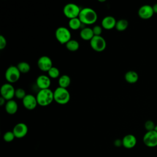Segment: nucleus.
<instances>
[{
	"instance_id": "obj_4",
	"label": "nucleus",
	"mask_w": 157,
	"mask_h": 157,
	"mask_svg": "<svg viewBox=\"0 0 157 157\" xmlns=\"http://www.w3.org/2000/svg\"><path fill=\"white\" fill-rule=\"evenodd\" d=\"M55 37L61 44H66L71 40V34L69 29L66 27L60 26L55 31Z\"/></svg>"
},
{
	"instance_id": "obj_34",
	"label": "nucleus",
	"mask_w": 157,
	"mask_h": 157,
	"mask_svg": "<svg viewBox=\"0 0 157 157\" xmlns=\"http://www.w3.org/2000/svg\"><path fill=\"white\" fill-rule=\"evenodd\" d=\"M155 130L157 132V124H156V126H155Z\"/></svg>"
},
{
	"instance_id": "obj_27",
	"label": "nucleus",
	"mask_w": 157,
	"mask_h": 157,
	"mask_svg": "<svg viewBox=\"0 0 157 157\" xmlns=\"http://www.w3.org/2000/svg\"><path fill=\"white\" fill-rule=\"evenodd\" d=\"M15 136L13 131H7L3 136V139L6 142H10L14 140Z\"/></svg>"
},
{
	"instance_id": "obj_28",
	"label": "nucleus",
	"mask_w": 157,
	"mask_h": 157,
	"mask_svg": "<svg viewBox=\"0 0 157 157\" xmlns=\"http://www.w3.org/2000/svg\"><path fill=\"white\" fill-rule=\"evenodd\" d=\"M155 126H156V124L151 120H147L145 121L144 124V127L147 131H151L155 130Z\"/></svg>"
},
{
	"instance_id": "obj_21",
	"label": "nucleus",
	"mask_w": 157,
	"mask_h": 157,
	"mask_svg": "<svg viewBox=\"0 0 157 157\" xmlns=\"http://www.w3.org/2000/svg\"><path fill=\"white\" fill-rule=\"evenodd\" d=\"M68 25H69V27L71 29L77 30V29H79L81 28L82 25L83 24L81 22V21L78 18V17H77V18L70 19L69 20Z\"/></svg>"
},
{
	"instance_id": "obj_2",
	"label": "nucleus",
	"mask_w": 157,
	"mask_h": 157,
	"mask_svg": "<svg viewBox=\"0 0 157 157\" xmlns=\"http://www.w3.org/2000/svg\"><path fill=\"white\" fill-rule=\"evenodd\" d=\"M36 97L38 105L42 107L50 105L54 101L53 92L49 88L39 90Z\"/></svg>"
},
{
	"instance_id": "obj_29",
	"label": "nucleus",
	"mask_w": 157,
	"mask_h": 157,
	"mask_svg": "<svg viewBox=\"0 0 157 157\" xmlns=\"http://www.w3.org/2000/svg\"><path fill=\"white\" fill-rule=\"evenodd\" d=\"M92 29H93L94 36H99L101 35L102 32V26H99V25H96L92 28Z\"/></svg>"
},
{
	"instance_id": "obj_20",
	"label": "nucleus",
	"mask_w": 157,
	"mask_h": 157,
	"mask_svg": "<svg viewBox=\"0 0 157 157\" xmlns=\"http://www.w3.org/2000/svg\"><path fill=\"white\" fill-rule=\"evenodd\" d=\"M71 78L69 75L64 74L60 76L58 78V85L59 87L67 88L71 84Z\"/></svg>"
},
{
	"instance_id": "obj_6",
	"label": "nucleus",
	"mask_w": 157,
	"mask_h": 157,
	"mask_svg": "<svg viewBox=\"0 0 157 157\" xmlns=\"http://www.w3.org/2000/svg\"><path fill=\"white\" fill-rule=\"evenodd\" d=\"M90 44L91 48L97 52H101L104 51L107 45L105 40L101 36H94L90 41Z\"/></svg>"
},
{
	"instance_id": "obj_31",
	"label": "nucleus",
	"mask_w": 157,
	"mask_h": 157,
	"mask_svg": "<svg viewBox=\"0 0 157 157\" xmlns=\"http://www.w3.org/2000/svg\"><path fill=\"white\" fill-rule=\"evenodd\" d=\"M114 145L116 146V147H120L121 145H123L122 144V140H120V139H116L115 141H114Z\"/></svg>"
},
{
	"instance_id": "obj_14",
	"label": "nucleus",
	"mask_w": 157,
	"mask_h": 157,
	"mask_svg": "<svg viewBox=\"0 0 157 157\" xmlns=\"http://www.w3.org/2000/svg\"><path fill=\"white\" fill-rule=\"evenodd\" d=\"M36 83L39 90L48 89L51 85V80L48 75H40L37 77Z\"/></svg>"
},
{
	"instance_id": "obj_19",
	"label": "nucleus",
	"mask_w": 157,
	"mask_h": 157,
	"mask_svg": "<svg viewBox=\"0 0 157 157\" xmlns=\"http://www.w3.org/2000/svg\"><path fill=\"white\" fill-rule=\"evenodd\" d=\"M124 79L128 83L133 84L137 82L139 79V75L136 72L134 71H129L126 72L124 75Z\"/></svg>"
},
{
	"instance_id": "obj_12",
	"label": "nucleus",
	"mask_w": 157,
	"mask_h": 157,
	"mask_svg": "<svg viewBox=\"0 0 157 157\" xmlns=\"http://www.w3.org/2000/svg\"><path fill=\"white\" fill-rule=\"evenodd\" d=\"M22 103L24 107L29 110H34L38 104L36 97L30 94H26L22 100Z\"/></svg>"
},
{
	"instance_id": "obj_5",
	"label": "nucleus",
	"mask_w": 157,
	"mask_h": 157,
	"mask_svg": "<svg viewBox=\"0 0 157 157\" xmlns=\"http://www.w3.org/2000/svg\"><path fill=\"white\" fill-rule=\"evenodd\" d=\"M80 10L78 6L74 3H68L63 7V13L69 20L78 17Z\"/></svg>"
},
{
	"instance_id": "obj_22",
	"label": "nucleus",
	"mask_w": 157,
	"mask_h": 157,
	"mask_svg": "<svg viewBox=\"0 0 157 157\" xmlns=\"http://www.w3.org/2000/svg\"><path fill=\"white\" fill-rule=\"evenodd\" d=\"M129 23L126 19H120L117 21L115 29L118 31H124L128 27Z\"/></svg>"
},
{
	"instance_id": "obj_35",
	"label": "nucleus",
	"mask_w": 157,
	"mask_h": 157,
	"mask_svg": "<svg viewBox=\"0 0 157 157\" xmlns=\"http://www.w3.org/2000/svg\"><path fill=\"white\" fill-rule=\"evenodd\" d=\"M98 1H99V2H104V1H105V0H103V1H99V0Z\"/></svg>"
},
{
	"instance_id": "obj_9",
	"label": "nucleus",
	"mask_w": 157,
	"mask_h": 157,
	"mask_svg": "<svg viewBox=\"0 0 157 157\" xmlns=\"http://www.w3.org/2000/svg\"><path fill=\"white\" fill-rule=\"evenodd\" d=\"M15 90L11 83H4L1 88V97L4 98L7 101L13 99L15 96Z\"/></svg>"
},
{
	"instance_id": "obj_23",
	"label": "nucleus",
	"mask_w": 157,
	"mask_h": 157,
	"mask_svg": "<svg viewBox=\"0 0 157 157\" xmlns=\"http://www.w3.org/2000/svg\"><path fill=\"white\" fill-rule=\"evenodd\" d=\"M79 43L77 40L74 39L70 40L66 44V48L70 52H75L78 50L79 48Z\"/></svg>"
},
{
	"instance_id": "obj_17",
	"label": "nucleus",
	"mask_w": 157,
	"mask_h": 157,
	"mask_svg": "<svg viewBox=\"0 0 157 157\" xmlns=\"http://www.w3.org/2000/svg\"><path fill=\"white\" fill-rule=\"evenodd\" d=\"M5 110L8 114L13 115L18 110V104L13 99L7 101L5 104Z\"/></svg>"
},
{
	"instance_id": "obj_13",
	"label": "nucleus",
	"mask_w": 157,
	"mask_h": 157,
	"mask_svg": "<svg viewBox=\"0 0 157 157\" xmlns=\"http://www.w3.org/2000/svg\"><path fill=\"white\" fill-rule=\"evenodd\" d=\"M12 131L15 136V138L21 139L24 137L27 134L28 128L25 123H18L13 127Z\"/></svg>"
},
{
	"instance_id": "obj_1",
	"label": "nucleus",
	"mask_w": 157,
	"mask_h": 157,
	"mask_svg": "<svg viewBox=\"0 0 157 157\" xmlns=\"http://www.w3.org/2000/svg\"><path fill=\"white\" fill-rule=\"evenodd\" d=\"M78 18L83 25H92L97 21L98 15L94 9L85 7L81 9Z\"/></svg>"
},
{
	"instance_id": "obj_33",
	"label": "nucleus",
	"mask_w": 157,
	"mask_h": 157,
	"mask_svg": "<svg viewBox=\"0 0 157 157\" xmlns=\"http://www.w3.org/2000/svg\"><path fill=\"white\" fill-rule=\"evenodd\" d=\"M152 7H153V10L154 13H157V3L155 4L152 6Z\"/></svg>"
},
{
	"instance_id": "obj_30",
	"label": "nucleus",
	"mask_w": 157,
	"mask_h": 157,
	"mask_svg": "<svg viewBox=\"0 0 157 157\" xmlns=\"http://www.w3.org/2000/svg\"><path fill=\"white\" fill-rule=\"evenodd\" d=\"M7 45V41L5 38L2 35L0 36V50H3L4 48H6Z\"/></svg>"
},
{
	"instance_id": "obj_32",
	"label": "nucleus",
	"mask_w": 157,
	"mask_h": 157,
	"mask_svg": "<svg viewBox=\"0 0 157 157\" xmlns=\"http://www.w3.org/2000/svg\"><path fill=\"white\" fill-rule=\"evenodd\" d=\"M6 100L4 98H3L1 96V98H0V105L2 106L3 105L6 104Z\"/></svg>"
},
{
	"instance_id": "obj_3",
	"label": "nucleus",
	"mask_w": 157,
	"mask_h": 157,
	"mask_svg": "<svg viewBox=\"0 0 157 157\" xmlns=\"http://www.w3.org/2000/svg\"><path fill=\"white\" fill-rule=\"evenodd\" d=\"M54 101L58 104L64 105L69 102L71 95L67 88L58 86L53 92Z\"/></svg>"
},
{
	"instance_id": "obj_25",
	"label": "nucleus",
	"mask_w": 157,
	"mask_h": 157,
	"mask_svg": "<svg viewBox=\"0 0 157 157\" xmlns=\"http://www.w3.org/2000/svg\"><path fill=\"white\" fill-rule=\"evenodd\" d=\"M48 76L52 78H58L59 75V71L56 67H52L48 72Z\"/></svg>"
},
{
	"instance_id": "obj_26",
	"label": "nucleus",
	"mask_w": 157,
	"mask_h": 157,
	"mask_svg": "<svg viewBox=\"0 0 157 157\" xmlns=\"http://www.w3.org/2000/svg\"><path fill=\"white\" fill-rule=\"evenodd\" d=\"M26 96V91L25 90H23L21 88H18L15 90V96L16 98L18 99L23 100V98Z\"/></svg>"
},
{
	"instance_id": "obj_11",
	"label": "nucleus",
	"mask_w": 157,
	"mask_h": 157,
	"mask_svg": "<svg viewBox=\"0 0 157 157\" xmlns=\"http://www.w3.org/2000/svg\"><path fill=\"white\" fill-rule=\"evenodd\" d=\"M152 6L145 4L141 6L138 10L139 17L143 20H148L152 17L154 14Z\"/></svg>"
},
{
	"instance_id": "obj_7",
	"label": "nucleus",
	"mask_w": 157,
	"mask_h": 157,
	"mask_svg": "<svg viewBox=\"0 0 157 157\" xmlns=\"http://www.w3.org/2000/svg\"><path fill=\"white\" fill-rule=\"evenodd\" d=\"M20 72L17 66H10L6 71L5 78L9 83L17 82L20 77Z\"/></svg>"
},
{
	"instance_id": "obj_18",
	"label": "nucleus",
	"mask_w": 157,
	"mask_h": 157,
	"mask_svg": "<svg viewBox=\"0 0 157 157\" xmlns=\"http://www.w3.org/2000/svg\"><path fill=\"white\" fill-rule=\"evenodd\" d=\"M80 36L83 40L90 41L94 36L92 28L88 27H85L82 28L80 32Z\"/></svg>"
},
{
	"instance_id": "obj_24",
	"label": "nucleus",
	"mask_w": 157,
	"mask_h": 157,
	"mask_svg": "<svg viewBox=\"0 0 157 157\" xmlns=\"http://www.w3.org/2000/svg\"><path fill=\"white\" fill-rule=\"evenodd\" d=\"M18 69L19 70V71L20 72V73L22 74H26L28 73L31 69L30 65L29 63L25 62V61H22L19 63L17 66Z\"/></svg>"
},
{
	"instance_id": "obj_15",
	"label": "nucleus",
	"mask_w": 157,
	"mask_h": 157,
	"mask_svg": "<svg viewBox=\"0 0 157 157\" xmlns=\"http://www.w3.org/2000/svg\"><path fill=\"white\" fill-rule=\"evenodd\" d=\"M137 144V139L133 134H127L122 139L123 146L127 148L131 149L134 148Z\"/></svg>"
},
{
	"instance_id": "obj_10",
	"label": "nucleus",
	"mask_w": 157,
	"mask_h": 157,
	"mask_svg": "<svg viewBox=\"0 0 157 157\" xmlns=\"http://www.w3.org/2000/svg\"><path fill=\"white\" fill-rule=\"evenodd\" d=\"M53 63L51 58L47 56H42L37 60L39 69L44 72H48L52 67Z\"/></svg>"
},
{
	"instance_id": "obj_16",
	"label": "nucleus",
	"mask_w": 157,
	"mask_h": 157,
	"mask_svg": "<svg viewBox=\"0 0 157 157\" xmlns=\"http://www.w3.org/2000/svg\"><path fill=\"white\" fill-rule=\"evenodd\" d=\"M117 21L112 16H106L101 21V26L102 28L110 30L115 28Z\"/></svg>"
},
{
	"instance_id": "obj_8",
	"label": "nucleus",
	"mask_w": 157,
	"mask_h": 157,
	"mask_svg": "<svg viewBox=\"0 0 157 157\" xmlns=\"http://www.w3.org/2000/svg\"><path fill=\"white\" fill-rule=\"evenodd\" d=\"M144 145L149 148L157 147V132L155 130L147 131L142 139Z\"/></svg>"
}]
</instances>
